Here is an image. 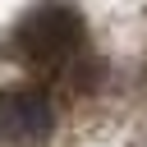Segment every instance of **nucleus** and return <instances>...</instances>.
Listing matches in <instances>:
<instances>
[{
	"instance_id": "f257e3e1",
	"label": "nucleus",
	"mask_w": 147,
	"mask_h": 147,
	"mask_svg": "<svg viewBox=\"0 0 147 147\" xmlns=\"http://www.w3.org/2000/svg\"><path fill=\"white\" fill-rule=\"evenodd\" d=\"M83 18L69 5H37L9 32V60L32 74H60L83 60Z\"/></svg>"
},
{
	"instance_id": "f03ea898",
	"label": "nucleus",
	"mask_w": 147,
	"mask_h": 147,
	"mask_svg": "<svg viewBox=\"0 0 147 147\" xmlns=\"http://www.w3.org/2000/svg\"><path fill=\"white\" fill-rule=\"evenodd\" d=\"M55 129V101L41 87L0 92V147H41Z\"/></svg>"
}]
</instances>
